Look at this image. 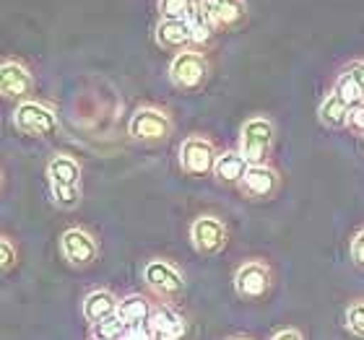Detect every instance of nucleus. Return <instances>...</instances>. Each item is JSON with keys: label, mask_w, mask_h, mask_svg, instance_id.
Here are the masks:
<instances>
[{"label": "nucleus", "mask_w": 364, "mask_h": 340, "mask_svg": "<svg viewBox=\"0 0 364 340\" xmlns=\"http://www.w3.org/2000/svg\"><path fill=\"white\" fill-rule=\"evenodd\" d=\"M235 340H247V338H235Z\"/></svg>", "instance_id": "obj_31"}, {"label": "nucleus", "mask_w": 364, "mask_h": 340, "mask_svg": "<svg viewBox=\"0 0 364 340\" xmlns=\"http://www.w3.org/2000/svg\"><path fill=\"white\" fill-rule=\"evenodd\" d=\"M151 330L154 335L159 340H180L182 335L188 333V322L182 317L180 312L175 307H169V304H159V307H154V314H151Z\"/></svg>", "instance_id": "obj_13"}, {"label": "nucleus", "mask_w": 364, "mask_h": 340, "mask_svg": "<svg viewBox=\"0 0 364 340\" xmlns=\"http://www.w3.org/2000/svg\"><path fill=\"white\" fill-rule=\"evenodd\" d=\"M349 128L357 130V133H364V104L351 106V114H349Z\"/></svg>", "instance_id": "obj_28"}, {"label": "nucleus", "mask_w": 364, "mask_h": 340, "mask_svg": "<svg viewBox=\"0 0 364 340\" xmlns=\"http://www.w3.org/2000/svg\"><path fill=\"white\" fill-rule=\"evenodd\" d=\"M14 125L18 133L31 138H53L60 130L58 114L42 102H34V99H26L21 104H16Z\"/></svg>", "instance_id": "obj_3"}, {"label": "nucleus", "mask_w": 364, "mask_h": 340, "mask_svg": "<svg viewBox=\"0 0 364 340\" xmlns=\"http://www.w3.org/2000/svg\"><path fill=\"white\" fill-rule=\"evenodd\" d=\"M219 153L213 148V143L203 136H188L180 143V167L190 177H205L216 167Z\"/></svg>", "instance_id": "obj_7"}, {"label": "nucleus", "mask_w": 364, "mask_h": 340, "mask_svg": "<svg viewBox=\"0 0 364 340\" xmlns=\"http://www.w3.org/2000/svg\"><path fill=\"white\" fill-rule=\"evenodd\" d=\"M190 242L200 255H219L229 242L227 224L219 216H198L190 224Z\"/></svg>", "instance_id": "obj_8"}, {"label": "nucleus", "mask_w": 364, "mask_h": 340, "mask_svg": "<svg viewBox=\"0 0 364 340\" xmlns=\"http://www.w3.org/2000/svg\"><path fill=\"white\" fill-rule=\"evenodd\" d=\"M117 312H120V299L112 291H107V288H97V291L86 294L84 304H81V314H84V319L91 322V325L112 317Z\"/></svg>", "instance_id": "obj_14"}, {"label": "nucleus", "mask_w": 364, "mask_h": 340, "mask_svg": "<svg viewBox=\"0 0 364 340\" xmlns=\"http://www.w3.org/2000/svg\"><path fill=\"white\" fill-rule=\"evenodd\" d=\"M276 141V128L273 122L263 114H255L250 120H245L242 130H240V153H242L247 164H266L268 153Z\"/></svg>", "instance_id": "obj_2"}, {"label": "nucleus", "mask_w": 364, "mask_h": 340, "mask_svg": "<svg viewBox=\"0 0 364 340\" xmlns=\"http://www.w3.org/2000/svg\"><path fill=\"white\" fill-rule=\"evenodd\" d=\"M351 73V78H354V81H357V86L359 89L364 91V60H359V62H354V65H349V68H346Z\"/></svg>", "instance_id": "obj_29"}, {"label": "nucleus", "mask_w": 364, "mask_h": 340, "mask_svg": "<svg viewBox=\"0 0 364 340\" xmlns=\"http://www.w3.org/2000/svg\"><path fill=\"white\" fill-rule=\"evenodd\" d=\"M349 250H351V260H354L357 265H364V229L354 234Z\"/></svg>", "instance_id": "obj_26"}, {"label": "nucleus", "mask_w": 364, "mask_h": 340, "mask_svg": "<svg viewBox=\"0 0 364 340\" xmlns=\"http://www.w3.org/2000/svg\"><path fill=\"white\" fill-rule=\"evenodd\" d=\"M193 42V34H190V23L188 21H169V18H161L159 26H156V45L164 47V50H185V47Z\"/></svg>", "instance_id": "obj_15"}, {"label": "nucleus", "mask_w": 364, "mask_h": 340, "mask_svg": "<svg viewBox=\"0 0 364 340\" xmlns=\"http://www.w3.org/2000/svg\"><path fill=\"white\" fill-rule=\"evenodd\" d=\"M125 340H159V338L154 335L151 325H136L128 330V338Z\"/></svg>", "instance_id": "obj_27"}, {"label": "nucleus", "mask_w": 364, "mask_h": 340, "mask_svg": "<svg viewBox=\"0 0 364 340\" xmlns=\"http://www.w3.org/2000/svg\"><path fill=\"white\" fill-rule=\"evenodd\" d=\"M144 280L154 294L164 302H175L185 291V275L169 260H149L144 265Z\"/></svg>", "instance_id": "obj_6"}, {"label": "nucleus", "mask_w": 364, "mask_h": 340, "mask_svg": "<svg viewBox=\"0 0 364 340\" xmlns=\"http://www.w3.org/2000/svg\"><path fill=\"white\" fill-rule=\"evenodd\" d=\"M128 322L120 317V314H112V317L102 319L97 325H91V338L94 340H125L128 338Z\"/></svg>", "instance_id": "obj_21"}, {"label": "nucleus", "mask_w": 364, "mask_h": 340, "mask_svg": "<svg viewBox=\"0 0 364 340\" xmlns=\"http://www.w3.org/2000/svg\"><path fill=\"white\" fill-rule=\"evenodd\" d=\"M60 255L65 257L70 265H76V268H86V265H91L99 257L97 236L91 234V231H86V229H81V226L63 231Z\"/></svg>", "instance_id": "obj_10"}, {"label": "nucleus", "mask_w": 364, "mask_h": 340, "mask_svg": "<svg viewBox=\"0 0 364 340\" xmlns=\"http://www.w3.org/2000/svg\"><path fill=\"white\" fill-rule=\"evenodd\" d=\"M240 190L252 200H268L279 190V172L268 164H252L240 180Z\"/></svg>", "instance_id": "obj_12"}, {"label": "nucleus", "mask_w": 364, "mask_h": 340, "mask_svg": "<svg viewBox=\"0 0 364 340\" xmlns=\"http://www.w3.org/2000/svg\"><path fill=\"white\" fill-rule=\"evenodd\" d=\"M336 94L346 102L349 106H357V104H364V91L357 86V81L351 78L349 70H343L341 76H338V81H336Z\"/></svg>", "instance_id": "obj_22"}, {"label": "nucleus", "mask_w": 364, "mask_h": 340, "mask_svg": "<svg viewBox=\"0 0 364 340\" xmlns=\"http://www.w3.org/2000/svg\"><path fill=\"white\" fill-rule=\"evenodd\" d=\"M346 327H349L351 335L364 340V299H357V302L349 304V309H346Z\"/></svg>", "instance_id": "obj_24"}, {"label": "nucleus", "mask_w": 364, "mask_h": 340, "mask_svg": "<svg viewBox=\"0 0 364 340\" xmlns=\"http://www.w3.org/2000/svg\"><path fill=\"white\" fill-rule=\"evenodd\" d=\"M247 167H250V164H247V159H245L240 151L219 153L216 167H213V177L219 182H227V185H240V180L245 177Z\"/></svg>", "instance_id": "obj_19"}, {"label": "nucleus", "mask_w": 364, "mask_h": 340, "mask_svg": "<svg viewBox=\"0 0 364 340\" xmlns=\"http://www.w3.org/2000/svg\"><path fill=\"white\" fill-rule=\"evenodd\" d=\"M349 114H351V106L343 102L336 91H331L318 106V120L331 130H341L349 125Z\"/></svg>", "instance_id": "obj_16"}, {"label": "nucleus", "mask_w": 364, "mask_h": 340, "mask_svg": "<svg viewBox=\"0 0 364 340\" xmlns=\"http://www.w3.org/2000/svg\"><path fill=\"white\" fill-rule=\"evenodd\" d=\"M196 0H159V16L169 21H188Z\"/></svg>", "instance_id": "obj_23"}, {"label": "nucleus", "mask_w": 364, "mask_h": 340, "mask_svg": "<svg viewBox=\"0 0 364 340\" xmlns=\"http://www.w3.org/2000/svg\"><path fill=\"white\" fill-rule=\"evenodd\" d=\"M81 164L68 153H58L47 164V180L53 190L55 203L70 211L81 203Z\"/></svg>", "instance_id": "obj_1"}, {"label": "nucleus", "mask_w": 364, "mask_h": 340, "mask_svg": "<svg viewBox=\"0 0 364 340\" xmlns=\"http://www.w3.org/2000/svg\"><path fill=\"white\" fill-rule=\"evenodd\" d=\"M271 340H304L302 333L299 330H294V327H287V330H281V333H276Z\"/></svg>", "instance_id": "obj_30"}, {"label": "nucleus", "mask_w": 364, "mask_h": 340, "mask_svg": "<svg viewBox=\"0 0 364 340\" xmlns=\"http://www.w3.org/2000/svg\"><path fill=\"white\" fill-rule=\"evenodd\" d=\"M34 89V78H31V70L26 65H21L18 60H6L0 65V91H3V99L8 102H26Z\"/></svg>", "instance_id": "obj_11"}, {"label": "nucleus", "mask_w": 364, "mask_h": 340, "mask_svg": "<svg viewBox=\"0 0 364 340\" xmlns=\"http://www.w3.org/2000/svg\"><path fill=\"white\" fill-rule=\"evenodd\" d=\"M128 133L141 143H159L172 136V117L159 106H138L128 122Z\"/></svg>", "instance_id": "obj_4"}, {"label": "nucleus", "mask_w": 364, "mask_h": 340, "mask_svg": "<svg viewBox=\"0 0 364 340\" xmlns=\"http://www.w3.org/2000/svg\"><path fill=\"white\" fill-rule=\"evenodd\" d=\"M208 8L216 26H224V29H235L247 18L245 0H208Z\"/></svg>", "instance_id": "obj_18"}, {"label": "nucleus", "mask_w": 364, "mask_h": 340, "mask_svg": "<svg viewBox=\"0 0 364 340\" xmlns=\"http://www.w3.org/2000/svg\"><path fill=\"white\" fill-rule=\"evenodd\" d=\"M190 23V34H193V42L196 45H208L213 37V29H216V21L211 16V8H208V0H196V6L188 16Z\"/></svg>", "instance_id": "obj_17"}, {"label": "nucleus", "mask_w": 364, "mask_h": 340, "mask_svg": "<svg viewBox=\"0 0 364 340\" xmlns=\"http://www.w3.org/2000/svg\"><path fill=\"white\" fill-rule=\"evenodd\" d=\"M271 268L260 260H247L235 270V291L242 299H260L271 291Z\"/></svg>", "instance_id": "obj_9"}, {"label": "nucleus", "mask_w": 364, "mask_h": 340, "mask_svg": "<svg viewBox=\"0 0 364 340\" xmlns=\"http://www.w3.org/2000/svg\"><path fill=\"white\" fill-rule=\"evenodd\" d=\"M128 327H136V325H149L151 322V314H154V307L151 302L141 294H130L125 299H120V312H117Z\"/></svg>", "instance_id": "obj_20"}, {"label": "nucleus", "mask_w": 364, "mask_h": 340, "mask_svg": "<svg viewBox=\"0 0 364 340\" xmlns=\"http://www.w3.org/2000/svg\"><path fill=\"white\" fill-rule=\"evenodd\" d=\"M0 257H3V270L8 273L16 263V247L8 236H3V242H0Z\"/></svg>", "instance_id": "obj_25"}, {"label": "nucleus", "mask_w": 364, "mask_h": 340, "mask_svg": "<svg viewBox=\"0 0 364 340\" xmlns=\"http://www.w3.org/2000/svg\"><path fill=\"white\" fill-rule=\"evenodd\" d=\"M208 78V60L203 53L196 50H182L169 62V81L180 91H196Z\"/></svg>", "instance_id": "obj_5"}]
</instances>
